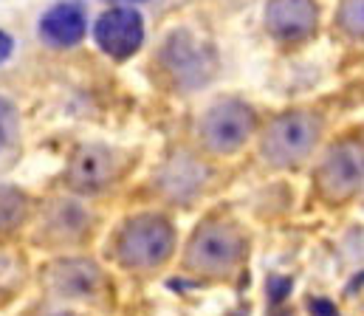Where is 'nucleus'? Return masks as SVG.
<instances>
[{"label":"nucleus","mask_w":364,"mask_h":316,"mask_svg":"<svg viewBox=\"0 0 364 316\" xmlns=\"http://www.w3.org/2000/svg\"><path fill=\"white\" fill-rule=\"evenodd\" d=\"M176 246V231L161 214L130 217L116 237V257L124 268L147 271L170 260Z\"/></svg>","instance_id":"nucleus-1"},{"label":"nucleus","mask_w":364,"mask_h":316,"mask_svg":"<svg viewBox=\"0 0 364 316\" xmlns=\"http://www.w3.org/2000/svg\"><path fill=\"white\" fill-rule=\"evenodd\" d=\"M319 133H322V124L314 113H305V110L285 113L274 119L269 130L263 133L260 153L274 167H294L311 156V150L319 141Z\"/></svg>","instance_id":"nucleus-2"},{"label":"nucleus","mask_w":364,"mask_h":316,"mask_svg":"<svg viewBox=\"0 0 364 316\" xmlns=\"http://www.w3.org/2000/svg\"><path fill=\"white\" fill-rule=\"evenodd\" d=\"M243 234L223 220H206L186 246V266L200 274H226L243 260Z\"/></svg>","instance_id":"nucleus-3"},{"label":"nucleus","mask_w":364,"mask_h":316,"mask_svg":"<svg viewBox=\"0 0 364 316\" xmlns=\"http://www.w3.org/2000/svg\"><path fill=\"white\" fill-rule=\"evenodd\" d=\"M255 130V110L240 99H223L200 119V141L218 156L237 153Z\"/></svg>","instance_id":"nucleus-4"},{"label":"nucleus","mask_w":364,"mask_h":316,"mask_svg":"<svg viewBox=\"0 0 364 316\" xmlns=\"http://www.w3.org/2000/svg\"><path fill=\"white\" fill-rule=\"evenodd\" d=\"M316 190L331 204L353 198L362 190V144L348 141L333 147L316 170Z\"/></svg>","instance_id":"nucleus-5"},{"label":"nucleus","mask_w":364,"mask_h":316,"mask_svg":"<svg viewBox=\"0 0 364 316\" xmlns=\"http://www.w3.org/2000/svg\"><path fill=\"white\" fill-rule=\"evenodd\" d=\"M164 65L176 77V82L183 88H198L206 85L212 71H215V57L206 51L192 34H173L170 43L164 45Z\"/></svg>","instance_id":"nucleus-6"},{"label":"nucleus","mask_w":364,"mask_h":316,"mask_svg":"<svg viewBox=\"0 0 364 316\" xmlns=\"http://www.w3.org/2000/svg\"><path fill=\"white\" fill-rule=\"evenodd\" d=\"M93 37L99 48L116 60L133 57L144 43V23L141 14L133 9H110L96 20Z\"/></svg>","instance_id":"nucleus-7"},{"label":"nucleus","mask_w":364,"mask_h":316,"mask_svg":"<svg viewBox=\"0 0 364 316\" xmlns=\"http://www.w3.org/2000/svg\"><path fill=\"white\" fill-rule=\"evenodd\" d=\"M116 170H119V164H116L113 150H107L102 144H85L71 156L65 181L71 190L93 195V192L107 190L116 181Z\"/></svg>","instance_id":"nucleus-8"},{"label":"nucleus","mask_w":364,"mask_h":316,"mask_svg":"<svg viewBox=\"0 0 364 316\" xmlns=\"http://www.w3.org/2000/svg\"><path fill=\"white\" fill-rule=\"evenodd\" d=\"M266 26L277 40H305L316 28L314 0H272L266 9Z\"/></svg>","instance_id":"nucleus-9"},{"label":"nucleus","mask_w":364,"mask_h":316,"mask_svg":"<svg viewBox=\"0 0 364 316\" xmlns=\"http://www.w3.org/2000/svg\"><path fill=\"white\" fill-rule=\"evenodd\" d=\"M85 28H88V17H85V9L80 3H60L54 9H48L40 20V37L57 48H68V45H77L82 37H85Z\"/></svg>","instance_id":"nucleus-10"},{"label":"nucleus","mask_w":364,"mask_h":316,"mask_svg":"<svg viewBox=\"0 0 364 316\" xmlns=\"http://www.w3.org/2000/svg\"><path fill=\"white\" fill-rule=\"evenodd\" d=\"M51 288L68 300H88L102 288V271L91 260H60L51 268Z\"/></svg>","instance_id":"nucleus-11"},{"label":"nucleus","mask_w":364,"mask_h":316,"mask_svg":"<svg viewBox=\"0 0 364 316\" xmlns=\"http://www.w3.org/2000/svg\"><path fill=\"white\" fill-rule=\"evenodd\" d=\"M159 184H161V192H167L173 201H189L203 190L206 170L195 156L178 153L173 161L164 164V170L159 175Z\"/></svg>","instance_id":"nucleus-12"},{"label":"nucleus","mask_w":364,"mask_h":316,"mask_svg":"<svg viewBox=\"0 0 364 316\" xmlns=\"http://www.w3.org/2000/svg\"><path fill=\"white\" fill-rule=\"evenodd\" d=\"M85 223H88V217H85L82 207L63 201V204H57L54 209L48 212L46 231L54 234L57 240H74V237H80L85 231Z\"/></svg>","instance_id":"nucleus-13"},{"label":"nucleus","mask_w":364,"mask_h":316,"mask_svg":"<svg viewBox=\"0 0 364 316\" xmlns=\"http://www.w3.org/2000/svg\"><path fill=\"white\" fill-rule=\"evenodd\" d=\"M26 214V195L14 187H0V231L14 229Z\"/></svg>","instance_id":"nucleus-14"},{"label":"nucleus","mask_w":364,"mask_h":316,"mask_svg":"<svg viewBox=\"0 0 364 316\" xmlns=\"http://www.w3.org/2000/svg\"><path fill=\"white\" fill-rule=\"evenodd\" d=\"M339 23L345 26L348 34L362 37V0H345L339 11Z\"/></svg>","instance_id":"nucleus-15"},{"label":"nucleus","mask_w":364,"mask_h":316,"mask_svg":"<svg viewBox=\"0 0 364 316\" xmlns=\"http://www.w3.org/2000/svg\"><path fill=\"white\" fill-rule=\"evenodd\" d=\"M11 130H14V113H11L9 102H3V99H0V150L9 144Z\"/></svg>","instance_id":"nucleus-16"},{"label":"nucleus","mask_w":364,"mask_h":316,"mask_svg":"<svg viewBox=\"0 0 364 316\" xmlns=\"http://www.w3.org/2000/svg\"><path fill=\"white\" fill-rule=\"evenodd\" d=\"M269 291H272L274 303H282L285 294L291 291V280H285V277H272V280H269Z\"/></svg>","instance_id":"nucleus-17"},{"label":"nucleus","mask_w":364,"mask_h":316,"mask_svg":"<svg viewBox=\"0 0 364 316\" xmlns=\"http://www.w3.org/2000/svg\"><path fill=\"white\" fill-rule=\"evenodd\" d=\"M311 314L314 316H339L336 314V308H333L328 300H314V303H311Z\"/></svg>","instance_id":"nucleus-18"},{"label":"nucleus","mask_w":364,"mask_h":316,"mask_svg":"<svg viewBox=\"0 0 364 316\" xmlns=\"http://www.w3.org/2000/svg\"><path fill=\"white\" fill-rule=\"evenodd\" d=\"M9 54H11V37L6 31H0V62L9 60Z\"/></svg>","instance_id":"nucleus-19"},{"label":"nucleus","mask_w":364,"mask_h":316,"mask_svg":"<svg viewBox=\"0 0 364 316\" xmlns=\"http://www.w3.org/2000/svg\"><path fill=\"white\" fill-rule=\"evenodd\" d=\"M110 3H141V0H110Z\"/></svg>","instance_id":"nucleus-20"},{"label":"nucleus","mask_w":364,"mask_h":316,"mask_svg":"<svg viewBox=\"0 0 364 316\" xmlns=\"http://www.w3.org/2000/svg\"><path fill=\"white\" fill-rule=\"evenodd\" d=\"M46 316H74V314H65V311H57V314H46Z\"/></svg>","instance_id":"nucleus-21"}]
</instances>
